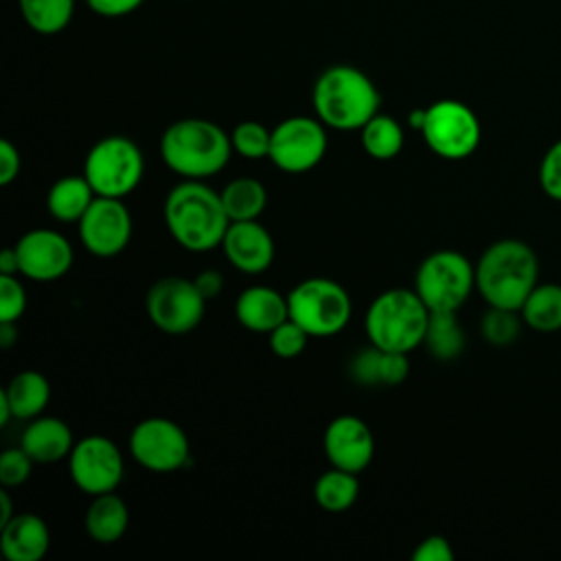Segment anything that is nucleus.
<instances>
[{
	"mask_svg": "<svg viewBox=\"0 0 561 561\" xmlns=\"http://www.w3.org/2000/svg\"><path fill=\"white\" fill-rule=\"evenodd\" d=\"M219 195L230 221L259 219L267 206V191L263 182L245 175L230 180Z\"/></svg>",
	"mask_w": 561,
	"mask_h": 561,
	"instance_id": "25",
	"label": "nucleus"
},
{
	"mask_svg": "<svg viewBox=\"0 0 561 561\" xmlns=\"http://www.w3.org/2000/svg\"><path fill=\"white\" fill-rule=\"evenodd\" d=\"M221 250L230 265L243 274H261L274 261V239L259 219L230 221Z\"/></svg>",
	"mask_w": 561,
	"mask_h": 561,
	"instance_id": "17",
	"label": "nucleus"
},
{
	"mask_svg": "<svg viewBox=\"0 0 561 561\" xmlns=\"http://www.w3.org/2000/svg\"><path fill=\"white\" fill-rule=\"evenodd\" d=\"M96 193L85 175H64L46 193V208L59 221H79Z\"/></svg>",
	"mask_w": 561,
	"mask_h": 561,
	"instance_id": "22",
	"label": "nucleus"
},
{
	"mask_svg": "<svg viewBox=\"0 0 561 561\" xmlns=\"http://www.w3.org/2000/svg\"><path fill=\"white\" fill-rule=\"evenodd\" d=\"M13 416V410H11V403L4 394V390H0V425H7L9 419Z\"/></svg>",
	"mask_w": 561,
	"mask_h": 561,
	"instance_id": "45",
	"label": "nucleus"
},
{
	"mask_svg": "<svg viewBox=\"0 0 561 561\" xmlns=\"http://www.w3.org/2000/svg\"><path fill=\"white\" fill-rule=\"evenodd\" d=\"M164 224L184 250L208 252L221 245L230 217L215 188L202 180H184L164 199Z\"/></svg>",
	"mask_w": 561,
	"mask_h": 561,
	"instance_id": "1",
	"label": "nucleus"
},
{
	"mask_svg": "<svg viewBox=\"0 0 561 561\" xmlns=\"http://www.w3.org/2000/svg\"><path fill=\"white\" fill-rule=\"evenodd\" d=\"M26 309V291L15 274H0V322H18Z\"/></svg>",
	"mask_w": 561,
	"mask_h": 561,
	"instance_id": "33",
	"label": "nucleus"
},
{
	"mask_svg": "<svg viewBox=\"0 0 561 561\" xmlns=\"http://www.w3.org/2000/svg\"><path fill=\"white\" fill-rule=\"evenodd\" d=\"M193 280H195L199 294H202L206 300L217 298L219 291H221V287H224V276H221L217 270H204V272H199Z\"/></svg>",
	"mask_w": 561,
	"mask_h": 561,
	"instance_id": "41",
	"label": "nucleus"
},
{
	"mask_svg": "<svg viewBox=\"0 0 561 561\" xmlns=\"http://www.w3.org/2000/svg\"><path fill=\"white\" fill-rule=\"evenodd\" d=\"M421 134L427 147L445 160L469 158L482 138L476 112L456 99H440L425 107Z\"/></svg>",
	"mask_w": 561,
	"mask_h": 561,
	"instance_id": "9",
	"label": "nucleus"
},
{
	"mask_svg": "<svg viewBox=\"0 0 561 561\" xmlns=\"http://www.w3.org/2000/svg\"><path fill=\"white\" fill-rule=\"evenodd\" d=\"M0 274H20V261H18L15 245L4 248L0 252Z\"/></svg>",
	"mask_w": 561,
	"mask_h": 561,
	"instance_id": "42",
	"label": "nucleus"
},
{
	"mask_svg": "<svg viewBox=\"0 0 561 561\" xmlns=\"http://www.w3.org/2000/svg\"><path fill=\"white\" fill-rule=\"evenodd\" d=\"M230 153V136L206 118H180L160 138L164 164L184 180H204L219 173L228 164Z\"/></svg>",
	"mask_w": 561,
	"mask_h": 561,
	"instance_id": "4",
	"label": "nucleus"
},
{
	"mask_svg": "<svg viewBox=\"0 0 561 561\" xmlns=\"http://www.w3.org/2000/svg\"><path fill=\"white\" fill-rule=\"evenodd\" d=\"M408 123H410L412 129H419V131H421V127H423V123H425V110H421V107L412 110V112L408 114Z\"/></svg>",
	"mask_w": 561,
	"mask_h": 561,
	"instance_id": "46",
	"label": "nucleus"
},
{
	"mask_svg": "<svg viewBox=\"0 0 561 561\" xmlns=\"http://www.w3.org/2000/svg\"><path fill=\"white\" fill-rule=\"evenodd\" d=\"M316 116L333 129H362L379 112V90L373 79L355 66L335 64L322 70L313 83Z\"/></svg>",
	"mask_w": 561,
	"mask_h": 561,
	"instance_id": "3",
	"label": "nucleus"
},
{
	"mask_svg": "<svg viewBox=\"0 0 561 561\" xmlns=\"http://www.w3.org/2000/svg\"><path fill=\"white\" fill-rule=\"evenodd\" d=\"M362 147L375 160H392L403 149V129L397 118L375 114L362 129Z\"/></svg>",
	"mask_w": 561,
	"mask_h": 561,
	"instance_id": "29",
	"label": "nucleus"
},
{
	"mask_svg": "<svg viewBox=\"0 0 561 561\" xmlns=\"http://www.w3.org/2000/svg\"><path fill=\"white\" fill-rule=\"evenodd\" d=\"M379 355L381 348L373 344L359 348L351 359V377L362 386H379Z\"/></svg>",
	"mask_w": 561,
	"mask_h": 561,
	"instance_id": "36",
	"label": "nucleus"
},
{
	"mask_svg": "<svg viewBox=\"0 0 561 561\" xmlns=\"http://www.w3.org/2000/svg\"><path fill=\"white\" fill-rule=\"evenodd\" d=\"M430 309L414 289H386L368 307L364 327L373 346L410 353L425 340Z\"/></svg>",
	"mask_w": 561,
	"mask_h": 561,
	"instance_id": "5",
	"label": "nucleus"
},
{
	"mask_svg": "<svg viewBox=\"0 0 561 561\" xmlns=\"http://www.w3.org/2000/svg\"><path fill=\"white\" fill-rule=\"evenodd\" d=\"M72 482L88 495L112 493L123 480L125 465L116 443L107 436H85L75 443L68 456Z\"/></svg>",
	"mask_w": 561,
	"mask_h": 561,
	"instance_id": "13",
	"label": "nucleus"
},
{
	"mask_svg": "<svg viewBox=\"0 0 561 561\" xmlns=\"http://www.w3.org/2000/svg\"><path fill=\"white\" fill-rule=\"evenodd\" d=\"M289 318L296 320L309 337L337 335L351 320L353 302L348 291L331 278L313 276L298 283L289 294Z\"/></svg>",
	"mask_w": 561,
	"mask_h": 561,
	"instance_id": "6",
	"label": "nucleus"
},
{
	"mask_svg": "<svg viewBox=\"0 0 561 561\" xmlns=\"http://www.w3.org/2000/svg\"><path fill=\"white\" fill-rule=\"evenodd\" d=\"M270 348L276 357L280 359H291L298 357L309 340V333L291 318H287L285 322H280L276 329H272L270 333Z\"/></svg>",
	"mask_w": 561,
	"mask_h": 561,
	"instance_id": "32",
	"label": "nucleus"
},
{
	"mask_svg": "<svg viewBox=\"0 0 561 561\" xmlns=\"http://www.w3.org/2000/svg\"><path fill=\"white\" fill-rule=\"evenodd\" d=\"M127 524H129L127 504L114 491L92 495V502L83 517V526H85V533L96 543L118 541L125 535Z\"/></svg>",
	"mask_w": 561,
	"mask_h": 561,
	"instance_id": "21",
	"label": "nucleus"
},
{
	"mask_svg": "<svg viewBox=\"0 0 561 561\" xmlns=\"http://www.w3.org/2000/svg\"><path fill=\"white\" fill-rule=\"evenodd\" d=\"M230 140L237 153L250 160H259V158H267L270 153L272 131L256 121H243L232 129Z\"/></svg>",
	"mask_w": 561,
	"mask_h": 561,
	"instance_id": "31",
	"label": "nucleus"
},
{
	"mask_svg": "<svg viewBox=\"0 0 561 561\" xmlns=\"http://www.w3.org/2000/svg\"><path fill=\"white\" fill-rule=\"evenodd\" d=\"M524 327V318L519 309H506V307H491L482 313L480 320V333L482 337L493 346H508L513 344Z\"/></svg>",
	"mask_w": 561,
	"mask_h": 561,
	"instance_id": "30",
	"label": "nucleus"
},
{
	"mask_svg": "<svg viewBox=\"0 0 561 561\" xmlns=\"http://www.w3.org/2000/svg\"><path fill=\"white\" fill-rule=\"evenodd\" d=\"M13 504H11V497L7 491H0V528L13 517Z\"/></svg>",
	"mask_w": 561,
	"mask_h": 561,
	"instance_id": "44",
	"label": "nucleus"
},
{
	"mask_svg": "<svg viewBox=\"0 0 561 561\" xmlns=\"http://www.w3.org/2000/svg\"><path fill=\"white\" fill-rule=\"evenodd\" d=\"M142 173V151L127 136H105L96 140L83 162V175L101 197L123 199L140 184Z\"/></svg>",
	"mask_w": 561,
	"mask_h": 561,
	"instance_id": "7",
	"label": "nucleus"
},
{
	"mask_svg": "<svg viewBox=\"0 0 561 561\" xmlns=\"http://www.w3.org/2000/svg\"><path fill=\"white\" fill-rule=\"evenodd\" d=\"M147 316L162 333H191L204 318L206 298L199 294L195 280L184 276H164L147 291Z\"/></svg>",
	"mask_w": 561,
	"mask_h": 561,
	"instance_id": "10",
	"label": "nucleus"
},
{
	"mask_svg": "<svg viewBox=\"0 0 561 561\" xmlns=\"http://www.w3.org/2000/svg\"><path fill=\"white\" fill-rule=\"evenodd\" d=\"M539 283V259L522 239H497L476 263V289L491 307L519 309Z\"/></svg>",
	"mask_w": 561,
	"mask_h": 561,
	"instance_id": "2",
	"label": "nucleus"
},
{
	"mask_svg": "<svg viewBox=\"0 0 561 561\" xmlns=\"http://www.w3.org/2000/svg\"><path fill=\"white\" fill-rule=\"evenodd\" d=\"M423 344L436 359H454L465 351V331L456 311H430Z\"/></svg>",
	"mask_w": 561,
	"mask_h": 561,
	"instance_id": "27",
	"label": "nucleus"
},
{
	"mask_svg": "<svg viewBox=\"0 0 561 561\" xmlns=\"http://www.w3.org/2000/svg\"><path fill=\"white\" fill-rule=\"evenodd\" d=\"M20 164H22V158L18 147L11 140L2 138L0 140V184L2 186L11 184L18 178Z\"/></svg>",
	"mask_w": 561,
	"mask_h": 561,
	"instance_id": "39",
	"label": "nucleus"
},
{
	"mask_svg": "<svg viewBox=\"0 0 561 561\" xmlns=\"http://www.w3.org/2000/svg\"><path fill=\"white\" fill-rule=\"evenodd\" d=\"M539 186L541 191L554 199L561 202V138L554 140L539 162Z\"/></svg>",
	"mask_w": 561,
	"mask_h": 561,
	"instance_id": "34",
	"label": "nucleus"
},
{
	"mask_svg": "<svg viewBox=\"0 0 561 561\" xmlns=\"http://www.w3.org/2000/svg\"><path fill=\"white\" fill-rule=\"evenodd\" d=\"M88 7L103 18H123L140 9L145 0H85Z\"/></svg>",
	"mask_w": 561,
	"mask_h": 561,
	"instance_id": "40",
	"label": "nucleus"
},
{
	"mask_svg": "<svg viewBox=\"0 0 561 561\" xmlns=\"http://www.w3.org/2000/svg\"><path fill=\"white\" fill-rule=\"evenodd\" d=\"M129 454L140 467L156 473H169L188 462L191 445L188 436L175 421L149 416L131 430Z\"/></svg>",
	"mask_w": 561,
	"mask_h": 561,
	"instance_id": "11",
	"label": "nucleus"
},
{
	"mask_svg": "<svg viewBox=\"0 0 561 561\" xmlns=\"http://www.w3.org/2000/svg\"><path fill=\"white\" fill-rule=\"evenodd\" d=\"M15 419H35L50 399V383L37 370L18 373L7 388H2Z\"/></svg>",
	"mask_w": 561,
	"mask_h": 561,
	"instance_id": "24",
	"label": "nucleus"
},
{
	"mask_svg": "<svg viewBox=\"0 0 561 561\" xmlns=\"http://www.w3.org/2000/svg\"><path fill=\"white\" fill-rule=\"evenodd\" d=\"M324 454L331 467L359 473L375 456L370 427L353 414L335 416L324 430Z\"/></svg>",
	"mask_w": 561,
	"mask_h": 561,
	"instance_id": "16",
	"label": "nucleus"
},
{
	"mask_svg": "<svg viewBox=\"0 0 561 561\" xmlns=\"http://www.w3.org/2000/svg\"><path fill=\"white\" fill-rule=\"evenodd\" d=\"M234 316L241 327L254 333H270L289 318V302L274 287L252 285L239 294Z\"/></svg>",
	"mask_w": 561,
	"mask_h": 561,
	"instance_id": "18",
	"label": "nucleus"
},
{
	"mask_svg": "<svg viewBox=\"0 0 561 561\" xmlns=\"http://www.w3.org/2000/svg\"><path fill=\"white\" fill-rule=\"evenodd\" d=\"M18 4L28 28L39 35L61 33L75 15V0H18Z\"/></svg>",
	"mask_w": 561,
	"mask_h": 561,
	"instance_id": "28",
	"label": "nucleus"
},
{
	"mask_svg": "<svg viewBox=\"0 0 561 561\" xmlns=\"http://www.w3.org/2000/svg\"><path fill=\"white\" fill-rule=\"evenodd\" d=\"M519 313L524 324L537 333L561 331V283H537Z\"/></svg>",
	"mask_w": 561,
	"mask_h": 561,
	"instance_id": "23",
	"label": "nucleus"
},
{
	"mask_svg": "<svg viewBox=\"0 0 561 561\" xmlns=\"http://www.w3.org/2000/svg\"><path fill=\"white\" fill-rule=\"evenodd\" d=\"M79 224V239L88 252L94 256H116L121 254L131 239V215L123 199L101 197L88 206Z\"/></svg>",
	"mask_w": 561,
	"mask_h": 561,
	"instance_id": "14",
	"label": "nucleus"
},
{
	"mask_svg": "<svg viewBox=\"0 0 561 561\" xmlns=\"http://www.w3.org/2000/svg\"><path fill=\"white\" fill-rule=\"evenodd\" d=\"M327 153L324 123L316 116H289L272 129L267 158L287 173L313 169Z\"/></svg>",
	"mask_w": 561,
	"mask_h": 561,
	"instance_id": "12",
	"label": "nucleus"
},
{
	"mask_svg": "<svg viewBox=\"0 0 561 561\" xmlns=\"http://www.w3.org/2000/svg\"><path fill=\"white\" fill-rule=\"evenodd\" d=\"M20 445L35 462L48 465L70 456L75 447V436L66 421L57 416H35L22 432Z\"/></svg>",
	"mask_w": 561,
	"mask_h": 561,
	"instance_id": "20",
	"label": "nucleus"
},
{
	"mask_svg": "<svg viewBox=\"0 0 561 561\" xmlns=\"http://www.w3.org/2000/svg\"><path fill=\"white\" fill-rule=\"evenodd\" d=\"M410 373L408 353L381 351L379 355V386H399Z\"/></svg>",
	"mask_w": 561,
	"mask_h": 561,
	"instance_id": "37",
	"label": "nucleus"
},
{
	"mask_svg": "<svg viewBox=\"0 0 561 561\" xmlns=\"http://www.w3.org/2000/svg\"><path fill=\"white\" fill-rule=\"evenodd\" d=\"M18 342V327L15 322H0V346L11 348Z\"/></svg>",
	"mask_w": 561,
	"mask_h": 561,
	"instance_id": "43",
	"label": "nucleus"
},
{
	"mask_svg": "<svg viewBox=\"0 0 561 561\" xmlns=\"http://www.w3.org/2000/svg\"><path fill=\"white\" fill-rule=\"evenodd\" d=\"M473 289L476 265L456 250L432 252L414 276V291L430 311H458Z\"/></svg>",
	"mask_w": 561,
	"mask_h": 561,
	"instance_id": "8",
	"label": "nucleus"
},
{
	"mask_svg": "<svg viewBox=\"0 0 561 561\" xmlns=\"http://www.w3.org/2000/svg\"><path fill=\"white\" fill-rule=\"evenodd\" d=\"M15 252L20 274L39 283L61 278L72 267L75 259L70 241L50 228H33L24 232L15 243Z\"/></svg>",
	"mask_w": 561,
	"mask_h": 561,
	"instance_id": "15",
	"label": "nucleus"
},
{
	"mask_svg": "<svg viewBox=\"0 0 561 561\" xmlns=\"http://www.w3.org/2000/svg\"><path fill=\"white\" fill-rule=\"evenodd\" d=\"M33 458L26 454V449L20 445V447H11V449H4L0 454V482L4 486H18L22 484L28 476H31V469H33Z\"/></svg>",
	"mask_w": 561,
	"mask_h": 561,
	"instance_id": "35",
	"label": "nucleus"
},
{
	"mask_svg": "<svg viewBox=\"0 0 561 561\" xmlns=\"http://www.w3.org/2000/svg\"><path fill=\"white\" fill-rule=\"evenodd\" d=\"M359 495L357 473L331 467L324 471L313 484V497L318 506L327 513H344L348 511Z\"/></svg>",
	"mask_w": 561,
	"mask_h": 561,
	"instance_id": "26",
	"label": "nucleus"
},
{
	"mask_svg": "<svg viewBox=\"0 0 561 561\" xmlns=\"http://www.w3.org/2000/svg\"><path fill=\"white\" fill-rule=\"evenodd\" d=\"M50 546V530L35 513H18L0 528V550L9 561H39Z\"/></svg>",
	"mask_w": 561,
	"mask_h": 561,
	"instance_id": "19",
	"label": "nucleus"
},
{
	"mask_svg": "<svg viewBox=\"0 0 561 561\" xmlns=\"http://www.w3.org/2000/svg\"><path fill=\"white\" fill-rule=\"evenodd\" d=\"M454 550L451 543L443 535H430L416 543L412 552V561H451Z\"/></svg>",
	"mask_w": 561,
	"mask_h": 561,
	"instance_id": "38",
	"label": "nucleus"
}]
</instances>
